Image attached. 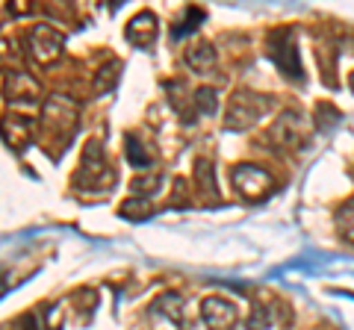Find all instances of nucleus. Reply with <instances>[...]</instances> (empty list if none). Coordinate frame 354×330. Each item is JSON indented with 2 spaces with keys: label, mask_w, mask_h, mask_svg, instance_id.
Instances as JSON below:
<instances>
[{
  "label": "nucleus",
  "mask_w": 354,
  "mask_h": 330,
  "mask_svg": "<svg viewBox=\"0 0 354 330\" xmlns=\"http://www.w3.org/2000/svg\"><path fill=\"white\" fill-rule=\"evenodd\" d=\"M115 180L113 168L106 165V153L101 148V142H86L83 157H80V171H77L74 183L83 186V189H106L109 183Z\"/></svg>",
  "instance_id": "1"
},
{
  "label": "nucleus",
  "mask_w": 354,
  "mask_h": 330,
  "mask_svg": "<svg viewBox=\"0 0 354 330\" xmlns=\"http://www.w3.org/2000/svg\"><path fill=\"white\" fill-rule=\"evenodd\" d=\"M269 59L278 65V71L290 80H301V62H298V45H295V30L278 27L269 36Z\"/></svg>",
  "instance_id": "2"
},
{
  "label": "nucleus",
  "mask_w": 354,
  "mask_h": 330,
  "mask_svg": "<svg viewBox=\"0 0 354 330\" xmlns=\"http://www.w3.org/2000/svg\"><path fill=\"white\" fill-rule=\"evenodd\" d=\"M272 106V101L266 95H254V92H236L230 97V106L225 113V127L227 130H245L254 121H260V115Z\"/></svg>",
  "instance_id": "3"
},
{
  "label": "nucleus",
  "mask_w": 354,
  "mask_h": 330,
  "mask_svg": "<svg viewBox=\"0 0 354 330\" xmlns=\"http://www.w3.org/2000/svg\"><path fill=\"white\" fill-rule=\"evenodd\" d=\"M230 183H234V189L245 197V201H263V197H269L274 192V180L272 174L260 168V165H236L234 171H230Z\"/></svg>",
  "instance_id": "4"
},
{
  "label": "nucleus",
  "mask_w": 354,
  "mask_h": 330,
  "mask_svg": "<svg viewBox=\"0 0 354 330\" xmlns=\"http://www.w3.org/2000/svg\"><path fill=\"white\" fill-rule=\"evenodd\" d=\"M62 45H65L62 32H59V30H53L50 24H36V27L30 30V36H27L30 57L36 59L39 65L57 62V59H59V53H62Z\"/></svg>",
  "instance_id": "5"
},
{
  "label": "nucleus",
  "mask_w": 354,
  "mask_h": 330,
  "mask_svg": "<svg viewBox=\"0 0 354 330\" xmlns=\"http://www.w3.org/2000/svg\"><path fill=\"white\" fill-rule=\"evenodd\" d=\"M201 318L207 330H234L239 322V313L230 301L218 298V295H209V298L201 301Z\"/></svg>",
  "instance_id": "6"
},
{
  "label": "nucleus",
  "mask_w": 354,
  "mask_h": 330,
  "mask_svg": "<svg viewBox=\"0 0 354 330\" xmlns=\"http://www.w3.org/2000/svg\"><path fill=\"white\" fill-rule=\"evenodd\" d=\"M272 139L278 142V145H283V148H295V145H301V142L307 139V136H304L301 115H298V113H283L278 121H274V127H272Z\"/></svg>",
  "instance_id": "7"
},
{
  "label": "nucleus",
  "mask_w": 354,
  "mask_h": 330,
  "mask_svg": "<svg viewBox=\"0 0 354 330\" xmlns=\"http://www.w3.org/2000/svg\"><path fill=\"white\" fill-rule=\"evenodd\" d=\"M153 39H157V15L145 9V12H139V15L127 24V41H130L133 48H142V50H145V48L153 45Z\"/></svg>",
  "instance_id": "8"
},
{
  "label": "nucleus",
  "mask_w": 354,
  "mask_h": 330,
  "mask_svg": "<svg viewBox=\"0 0 354 330\" xmlns=\"http://www.w3.org/2000/svg\"><path fill=\"white\" fill-rule=\"evenodd\" d=\"M39 95V83L30 80L21 71H6V97L9 101H36Z\"/></svg>",
  "instance_id": "9"
},
{
  "label": "nucleus",
  "mask_w": 354,
  "mask_h": 330,
  "mask_svg": "<svg viewBox=\"0 0 354 330\" xmlns=\"http://www.w3.org/2000/svg\"><path fill=\"white\" fill-rule=\"evenodd\" d=\"M183 59L198 74H207V71L216 68V50H213L209 41H195V45H189V48H186V53H183Z\"/></svg>",
  "instance_id": "10"
},
{
  "label": "nucleus",
  "mask_w": 354,
  "mask_h": 330,
  "mask_svg": "<svg viewBox=\"0 0 354 330\" xmlns=\"http://www.w3.org/2000/svg\"><path fill=\"white\" fill-rule=\"evenodd\" d=\"M3 139L9 148H27L32 139V124L27 118H6L3 121Z\"/></svg>",
  "instance_id": "11"
},
{
  "label": "nucleus",
  "mask_w": 354,
  "mask_h": 330,
  "mask_svg": "<svg viewBox=\"0 0 354 330\" xmlns=\"http://www.w3.org/2000/svg\"><path fill=\"white\" fill-rule=\"evenodd\" d=\"M118 77H121V62H118V59H109L104 68L97 71V77H95V92H97V95L113 92L115 83H118Z\"/></svg>",
  "instance_id": "12"
},
{
  "label": "nucleus",
  "mask_w": 354,
  "mask_h": 330,
  "mask_svg": "<svg viewBox=\"0 0 354 330\" xmlns=\"http://www.w3.org/2000/svg\"><path fill=\"white\" fill-rule=\"evenodd\" d=\"M180 307H183V298H180V295H174V292H165L162 298H157V301H153V307H151V310H157V313H162V316H169L171 322L177 324V322H180Z\"/></svg>",
  "instance_id": "13"
},
{
  "label": "nucleus",
  "mask_w": 354,
  "mask_h": 330,
  "mask_svg": "<svg viewBox=\"0 0 354 330\" xmlns=\"http://www.w3.org/2000/svg\"><path fill=\"white\" fill-rule=\"evenodd\" d=\"M337 230H339L342 239L354 245V201H346L337 210Z\"/></svg>",
  "instance_id": "14"
},
{
  "label": "nucleus",
  "mask_w": 354,
  "mask_h": 330,
  "mask_svg": "<svg viewBox=\"0 0 354 330\" xmlns=\"http://www.w3.org/2000/svg\"><path fill=\"white\" fill-rule=\"evenodd\" d=\"M127 159L133 168H148V165L153 162V157L145 151V145L136 139V136H127Z\"/></svg>",
  "instance_id": "15"
},
{
  "label": "nucleus",
  "mask_w": 354,
  "mask_h": 330,
  "mask_svg": "<svg viewBox=\"0 0 354 330\" xmlns=\"http://www.w3.org/2000/svg\"><path fill=\"white\" fill-rule=\"evenodd\" d=\"M192 104L195 109L201 115H213L216 109H218V97H216V89H209V86H204V89H198L195 97H192Z\"/></svg>",
  "instance_id": "16"
},
{
  "label": "nucleus",
  "mask_w": 354,
  "mask_h": 330,
  "mask_svg": "<svg viewBox=\"0 0 354 330\" xmlns=\"http://www.w3.org/2000/svg\"><path fill=\"white\" fill-rule=\"evenodd\" d=\"M204 21V9H198V6H189L186 9V21H180V24H174V30H171V36L174 39H183L186 32H192L198 24Z\"/></svg>",
  "instance_id": "17"
},
{
  "label": "nucleus",
  "mask_w": 354,
  "mask_h": 330,
  "mask_svg": "<svg viewBox=\"0 0 354 330\" xmlns=\"http://www.w3.org/2000/svg\"><path fill=\"white\" fill-rule=\"evenodd\" d=\"M195 180H198V189L207 192V195H216V180H213V165L207 159H198L195 165Z\"/></svg>",
  "instance_id": "18"
},
{
  "label": "nucleus",
  "mask_w": 354,
  "mask_h": 330,
  "mask_svg": "<svg viewBox=\"0 0 354 330\" xmlns=\"http://www.w3.org/2000/svg\"><path fill=\"white\" fill-rule=\"evenodd\" d=\"M124 218H145V215H151V201L148 197H130V201H124L121 204V210H118Z\"/></svg>",
  "instance_id": "19"
},
{
  "label": "nucleus",
  "mask_w": 354,
  "mask_h": 330,
  "mask_svg": "<svg viewBox=\"0 0 354 330\" xmlns=\"http://www.w3.org/2000/svg\"><path fill=\"white\" fill-rule=\"evenodd\" d=\"M337 121H342V115H339L330 104H319V106H316V127H319V130H330V127L337 124Z\"/></svg>",
  "instance_id": "20"
},
{
  "label": "nucleus",
  "mask_w": 354,
  "mask_h": 330,
  "mask_svg": "<svg viewBox=\"0 0 354 330\" xmlns=\"http://www.w3.org/2000/svg\"><path fill=\"white\" fill-rule=\"evenodd\" d=\"M269 327H272V310L254 307V313L248 318V330H269Z\"/></svg>",
  "instance_id": "21"
},
{
  "label": "nucleus",
  "mask_w": 354,
  "mask_h": 330,
  "mask_svg": "<svg viewBox=\"0 0 354 330\" xmlns=\"http://www.w3.org/2000/svg\"><path fill=\"white\" fill-rule=\"evenodd\" d=\"M348 86H351V92H354V74H351V80H348Z\"/></svg>",
  "instance_id": "22"
}]
</instances>
